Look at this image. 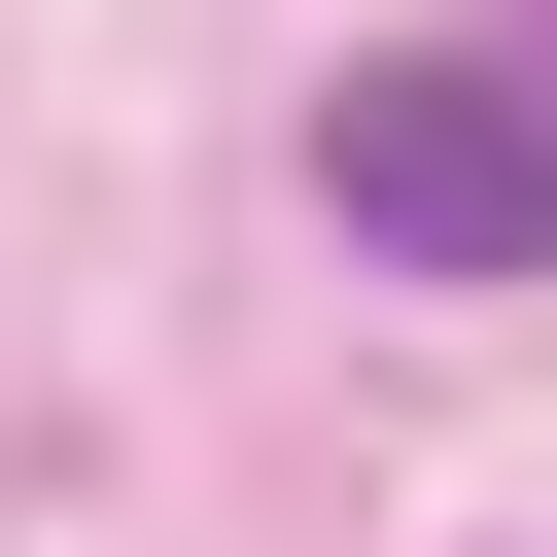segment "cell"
<instances>
[{"mask_svg":"<svg viewBox=\"0 0 557 557\" xmlns=\"http://www.w3.org/2000/svg\"><path fill=\"white\" fill-rule=\"evenodd\" d=\"M313 209H348L383 278H557V70H487V35L313 70Z\"/></svg>","mask_w":557,"mask_h":557,"instance_id":"6da1fadb","label":"cell"}]
</instances>
